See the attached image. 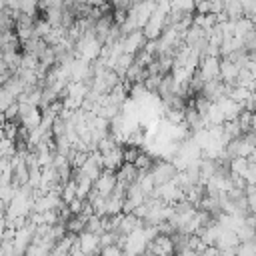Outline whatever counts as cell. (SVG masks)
<instances>
[{
    "mask_svg": "<svg viewBox=\"0 0 256 256\" xmlns=\"http://www.w3.org/2000/svg\"><path fill=\"white\" fill-rule=\"evenodd\" d=\"M40 122H42V112H40L38 108H34L28 116L20 118V126H22V128H26V130H28V134H30L32 130H36V128L40 126Z\"/></svg>",
    "mask_w": 256,
    "mask_h": 256,
    "instance_id": "52a82bcc",
    "label": "cell"
},
{
    "mask_svg": "<svg viewBox=\"0 0 256 256\" xmlns=\"http://www.w3.org/2000/svg\"><path fill=\"white\" fill-rule=\"evenodd\" d=\"M120 40H122V54H130V56H136L146 44V38L142 36V30L130 32L128 36H124Z\"/></svg>",
    "mask_w": 256,
    "mask_h": 256,
    "instance_id": "277c9868",
    "label": "cell"
},
{
    "mask_svg": "<svg viewBox=\"0 0 256 256\" xmlns=\"http://www.w3.org/2000/svg\"><path fill=\"white\" fill-rule=\"evenodd\" d=\"M82 206H84V200H78V198H74L72 202L66 204V208H68V212H70L72 216H78V214L82 212Z\"/></svg>",
    "mask_w": 256,
    "mask_h": 256,
    "instance_id": "8fae6325",
    "label": "cell"
},
{
    "mask_svg": "<svg viewBox=\"0 0 256 256\" xmlns=\"http://www.w3.org/2000/svg\"><path fill=\"white\" fill-rule=\"evenodd\" d=\"M14 102H16V98H14L4 86H0V114H2L10 104H14Z\"/></svg>",
    "mask_w": 256,
    "mask_h": 256,
    "instance_id": "30bf717a",
    "label": "cell"
},
{
    "mask_svg": "<svg viewBox=\"0 0 256 256\" xmlns=\"http://www.w3.org/2000/svg\"><path fill=\"white\" fill-rule=\"evenodd\" d=\"M94 190H96V194L98 196H102V198H108L112 192H114V188H116V176H114V172H108V170H102L100 172V176L94 180Z\"/></svg>",
    "mask_w": 256,
    "mask_h": 256,
    "instance_id": "3957f363",
    "label": "cell"
},
{
    "mask_svg": "<svg viewBox=\"0 0 256 256\" xmlns=\"http://www.w3.org/2000/svg\"><path fill=\"white\" fill-rule=\"evenodd\" d=\"M76 242L82 250L84 256H98L100 252V242H98V236L96 234H90V232H80L76 236Z\"/></svg>",
    "mask_w": 256,
    "mask_h": 256,
    "instance_id": "5b68a950",
    "label": "cell"
},
{
    "mask_svg": "<svg viewBox=\"0 0 256 256\" xmlns=\"http://www.w3.org/2000/svg\"><path fill=\"white\" fill-rule=\"evenodd\" d=\"M98 256H122V250L116 246V244H112V246H106V248H100V252H98Z\"/></svg>",
    "mask_w": 256,
    "mask_h": 256,
    "instance_id": "7c38bea8",
    "label": "cell"
},
{
    "mask_svg": "<svg viewBox=\"0 0 256 256\" xmlns=\"http://www.w3.org/2000/svg\"><path fill=\"white\" fill-rule=\"evenodd\" d=\"M148 174H150V178L154 182V188H156V186H162V184L174 180L176 168L168 160H154V166H152V170Z\"/></svg>",
    "mask_w": 256,
    "mask_h": 256,
    "instance_id": "6da1fadb",
    "label": "cell"
},
{
    "mask_svg": "<svg viewBox=\"0 0 256 256\" xmlns=\"http://www.w3.org/2000/svg\"><path fill=\"white\" fill-rule=\"evenodd\" d=\"M224 14H226V18L230 22H236V20L244 18L242 16V8H240V0H226L224 2Z\"/></svg>",
    "mask_w": 256,
    "mask_h": 256,
    "instance_id": "ba28073f",
    "label": "cell"
},
{
    "mask_svg": "<svg viewBox=\"0 0 256 256\" xmlns=\"http://www.w3.org/2000/svg\"><path fill=\"white\" fill-rule=\"evenodd\" d=\"M218 64H220V58H214V56H202L200 58L196 70L202 76L204 84L210 80H218Z\"/></svg>",
    "mask_w": 256,
    "mask_h": 256,
    "instance_id": "7a4b0ae2",
    "label": "cell"
},
{
    "mask_svg": "<svg viewBox=\"0 0 256 256\" xmlns=\"http://www.w3.org/2000/svg\"><path fill=\"white\" fill-rule=\"evenodd\" d=\"M114 176H116V184L122 186V188L126 190L128 186H132V184L136 182V178H138V170H136L132 164H122V166L114 172Z\"/></svg>",
    "mask_w": 256,
    "mask_h": 256,
    "instance_id": "8992f818",
    "label": "cell"
},
{
    "mask_svg": "<svg viewBox=\"0 0 256 256\" xmlns=\"http://www.w3.org/2000/svg\"><path fill=\"white\" fill-rule=\"evenodd\" d=\"M174 256H200V254H196V252H192V250H182V252H178V254H174Z\"/></svg>",
    "mask_w": 256,
    "mask_h": 256,
    "instance_id": "4fadbf2b",
    "label": "cell"
},
{
    "mask_svg": "<svg viewBox=\"0 0 256 256\" xmlns=\"http://www.w3.org/2000/svg\"><path fill=\"white\" fill-rule=\"evenodd\" d=\"M234 256H256V244H254V240L238 244L234 248Z\"/></svg>",
    "mask_w": 256,
    "mask_h": 256,
    "instance_id": "9c48e42d",
    "label": "cell"
}]
</instances>
